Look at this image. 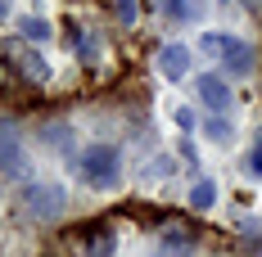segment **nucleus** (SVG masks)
Returning <instances> with one entry per match:
<instances>
[{
	"mask_svg": "<svg viewBox=\"0 0 262 257\" xmlns=\"http://www.w3.org/2000/svg\"><path fill=\"white\" fill-rule=\"evenodd\" d=\"M50 32L54 27L46 23V18H23V36L27 41H50Z\"/></svg>",
	"mask_w": 262,
	"mask_h": 257,
	"instance_id": "obj_15",
	"label": "nucleus"
},
{
	"mask_svg": "<svg viewBox=\"0 0 262 257\" xmlns=\"http://www.w3.org/2000/svg\"><path fill=\"white\" fill-rule=\"evenodd\" d=\"M23 212L36 221H63L68 217V190L54 180H27L23 185Z\"/></svg>",
	"mask_w": 262,
	"mask_h": 257,
	"instance_id": "obj_2",
	"label": "nucleus"
},
{
	"mask_svg": "<svg viewBox=\"0 0 262 257\" xmlns=\"http://www.w3.org/2000/svg\"><path fill=\"white\" fill-rule=\"evenodd\" d=\"M46 257H50V253H46Z\"/></svg>",
	"mask_w": 262,
	"mask_h": 257,
	"instance_id": "obj_20",
	"label": "nucleus"
},
{
	"mask_svg": "<svg viewBox=\"0 0 262 257\" xmlns=\"http://www.w3.org/2000/svg\"><path fill=\"white\" fill-rule=\"evenodd\" d=\"M81 180L86 185H95V190H118V180H122V149L118 145H91L86 154H81Z\"/></svg>",
	"mask_w": 262,
	"mask_h": 257,
	"instance_id": "obj_1",
	"label": "nucleus"
},
{
	"mask_svg": "<svg viewBox=\"0 0 262 257\" xmlns=\"http://www.w3.org/2000/svg\"><path fill=\"white\" fill-rule=\"evenodd\" d=\"M158 5H163V14H172V18H185V23L204 14V0H158Z\"/></svg>",
	"mask_w": 262,
	"mask_h": 257,
	"instance_id": "obj_11",
	"label": "nucleus"
},
{
	"mask_svg": "<svg viewBox=\"0 0 262 257\" xmlns=\"http://www.w3.org/2000/svg\"><path fill=\"white\" fill-rule=\"evenodd\" d=\"M217 203V180H194V190H190V207H194V212H208V207Z\"/></svg>",
	"mask_w": 262,
	"mask_h": 257,
	"instance_id": "obj_8",
	"label": "nucleus"
},
{
	"mask_svg": "<svg viewBox=\"0 0 262 257\" xmlns=\"http://www.w3.org/2000/svg\"><path fill=\"white\" fill-rule=\"evenodd\" d=\"M5 176L9 180L23 176V140H18L14 122H5Z\"/></svg>",
	"mask_w": 262,
	"mask_h": 257,
	"instance_id": "obj_5",
	"label": "nucleus"
},
{
	"mask_svg": "<svg viewBox=\"0 0 262 257\" xmlns=\"http://www.w3.org/2000/svg\"><path fill=\"white\" fill-rule=\"evenodd\" d=\"M199 100L208 104L212 113H226L235 95H231V86H226L222 77H212V73H208V77H199Z\"/></svg>",
	"mask_w": 262,
	"mask_h": 257,
	"instance_id": "obj_4",
	"label": "nucleus"
},
{
	"mask_svg": "<svg viewBox=\"0 0 262 257\" xmlns=\"http://www.w3.org/2000/svg\"><path fill=\"white\" fill-rule=\"evenodd\" d=\"M177 127H181V131L194 127V113H190V108H177Z\"/></svg>",
	"mask_w": 262,
	"mask_h": 257,
	"instance_id": "obj_19",
	"label": "nucleus"
},
{
	"mask_svg": "<svg viewBox=\"0 0 262 257\" xmlns=\"http://www.w3.org/2000/svg\"><path fill=\"white\" fill-rule=\"evenodd\" d=\"M113 14H118V23H136V0H113Z\"/></svg>",
	"mask_w": 262,
	"mask_h": 257,
	"instance_id": "obj_17",
	"label": "nucleus"
},
{
	"mask_svg": "<svg viewBox=\"0 0 262 257\" xmlns=\"http://www.w3.org/2000/svg\"><path fill=\"white\" fill-rule=\"evenodd\" d=\"M41 135L50 140V145L59 149V154H68V149H73V127H63V122H50V127L41 131Z\"/></svg>",
	"mask_w": 262,
	"mask_h": 257,
	"instance_id": "obj_12",
	"label": "nucleus"
},
{
	"mask_svg": "<svg viewBox=\"0 0 262 257\" xmlns=\"http://www.w3.org/2000/svg\"><path fill=\"white\" fill-rule=\"evenodd\" d=\"M163 239H167V248H177V253H190V248H194V235L185 230V221H167Z\"/></svg>",
	"mask_w": 262,
	"mask_h": 257,
	"instance_id": "obj_10",
	"label": "nucleus"
},
{
	"mask_svg": "<svg viewBox=\"0 0 262 257\" xmlns=\"http://www.w3.org/2000/svg\"><path fill=\"white\" fill-rule=\"evenodd\" d=\"M158 73L167 81H181L185 73H190V50H185V45H163V50H158Z\"/></svg>",
	"mask_w": 262,
	"mask_h": 257,
	"instance_id": "obj_3",
	"label": "nucleus"
},
{
	"mask_svg": "<svg viewBox=\"0 0 262 257\" xmlns=\"http://www.w3.org/2000/svg\"><path fill=\"white\" fill-rule=\"evenodd\" d=\"M18 68H23V77L32 81V86H46V81H50V63H46L36 50H27L23 59H18Z\"/></svg>",
	"mask_w": 262,
	"mask_h": 257,
	"instance_id": "obj_6",
	"label": "nucleus"
},
{
	"mask_svg": "<svg viewBox=\"0 0 262 257\" xmlns=\"http://www.w3.org/2000/svg\"><path fill=\"white\" fill-rule=\"evenodd\" d=\"M249 172H253V176H262V131L253 135V149H249Z\"/></svg>",
	"mask_w": 262,
	"mask_h": 257,
	"instance_id": "obj_18",
	"label": "nucleus"
},
{
	"mask_svg": "<svg viewBox=\"0 0 262 257\" xmlns=\"http://www.w3.org/2000/svg\"><path fill=\"white\" fill-rule=\"evenodd\" d=\"M86 244H91V257H108L113 253V230H91Z\"/></svg>",
	"mask_w": 262,
	"mask_h": 257,
	"instance_id": "obj_14",
	"label": "nucleus"
},
{
	"mask_svg": "<svg viewBox=\"0 0 262 257\" xmlns=\"http://www.w3.org/2000/svg\"><path fill=\"white\" fill-rule=\"evenodd\" d=\"M222 63H226V68H231V73H235V77H244V73H249V68H253V50H249V45H244V41H235V45H231V54H226V59H222Z\"/></svg>",
	"mask_w": 262,
	"mask_h": 257,
	"instance_id": "obj_9",
	"label": "nucleus"
},
{
	"mask_svg": "<svg viewBox=\"0 0 262 257\" xmlns=\"http://www.w3.org/2000/svg\"><path fill=\"white\" fill-rule=\"evenodd\" d=\"M204 135H208V140H217V145H231V140H235V127H231V122H222V118H208Z\"/></svg>",
	"mask_w": 262,
	"mask_h": 257,
	"instance_id": "obj_13",
	"label": "nucleus"
},
{
	"mask_svg": "<svg viewBox=\"0 0 262 257\" xmlns=\"http://www.w3.org/2000/svg\"><path fill=\"white\" fill-rule=\"evenodd\" d=\"M239 239H244V244H253V248H262V221H258V217L239 221Z\"/></svg>",
	"mask_w": 262,
	"mask_h": 257,
	"instance_id": "obj_16",
	"label": "nucleus"
},
{
	"mask_svg": "<svg viewBox=\"0 0 262 257\" xmlns=\"http://www.w3.org/2000/svg\"><path fill=\"white\" fill-rule=\"evenodd\" d=\"M235 41H239V36H231V32H204V36H199V45H204V54H212V59H226Z\"/></svg>",
	"mask_w": 262,
	"mask_h": 257,
	"instance_id": "obj_7",
	"label": "nucleus"
}]
</instances>
